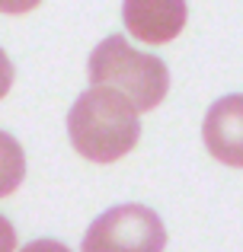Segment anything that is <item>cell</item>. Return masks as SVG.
Masks as SVG:
<instances>
[{
	"label": "cell",
	"instance_id": "6da1fadb",
	"mask_svg": "<svg viewBox=\"0 0 243 252\" xmlns=\"http://www.w3.org/2000/svg\"><path fill=\"white\" fill-rule=\"evenodd\" d=\"M68 134L80 157L93 163H115L135 150L141 122L125 96L106 86H90L77 96L68 115Z\"/></svg>",
	"mask_w": 243,
	"mask_h": 252
},
{
	"label": "cell",
	"instance_id": "7a4b0ae2",
	"mask_svg": "<svg viewBox=\"0 0 243 252\" xmlns=\"http://www.w3.org/2000/svg\"><path fill=\"white\" fill-rule=\"evenodd\" d=\"M90 83L115 90L131 102L135 112L157 109L170 90V70L157 55L131 48L122 35H109L90 55Z\"/></svg>",
	"mask_w": 243,
	"mask_h": 252
},
{
	"label": "cell",
	"instance_id": "3957f363",
	"mask_svg": "<svg viewBox=\"0 0 243 252\" xmlns=\"http://www.w3.org/2000/svg\"><path fill=\"white\" fill-rule=\"evenodd\" d=\"M167 230L157 211L144 204H119L93 220L83 236V252H163Z\"/></svg>",
	"mask_w": 243,
	"mask_h": 252
},
{
	"label": "cell",
	"instance_id": "277c9868",
	"mask_svg": "<svg viewBox=\"0 0 243 252\" xmlns=\"http://www.w3.org/2000/svg\"><path fill=\"white\" fill-rule=\"evenodd\" d=\"M205 147L214 160L224 166L243 169V96H224L208 109L205 125H202Z\"/></svg>",
	"mask_w": 243,
	"mask_h": 252
},
{
	"label": "cell",
	"instance_id": "5b68a950",
	"mask_svg": "<svg viewBox=\"0 0 243 252\" xmlns=\"http://www.w3.org/2000/svg\"><path fill=\"white\" fill-rule=\"evenodd\" d=\"M125 29L150 45H167L186 26V3L179 0H128L122 6Z\"/></svg>",
	"mask_w": 243,
	"mask_h": 252
},
{
	"label": "cell",
	"instance_id": "8992f818",
	"mask_svg": "<svg viewBox=\"0 0 243 252\" xmlns=\"http://www.w3.org/2000/svg\"><path fill=\"white\" fill-rule=\"evenodd\" d=\"M26 179V154L16 137L0 131V198L13 195Z\"/></svg>",
	"mask_w": 243,
	"mask_h": 252
},
{
	"label": "cell",
	"instance_id": "52a82bcc",
	"mask_svg": "<svg viewBox=\"0 0 243 252\" xmlns=\"http://www.w3.org/2000/svg\"><path fill=\"white\" fill-rule=\"evenodd\" d=\"M0 252H16V230L3 214H0Z\"/></svg>",
	"mask_w": 243,
	"mask_h": 252
},
{
	"label": "cell",
	"instance_id": "ba28073f",
	"mask_svg": "<svg viewBox=\"0 0 243 252\" xmlns=\"http://www.w3.org/2000/svg\"><path fill=\"white\" fill-rule=\"evenodd\" d=\"M10 86H13V64L6 58V51L0 48V99L10 93Z\"/></svg>",
	"mask_w": 243,
	"mask_h": 252
},
{
	"label": "cell",
	"instance_id": "9c48e42d",
	"mask_svg": "<svg viewBox=\"0 0 243 252\" xmlns=\"http://www.w3.org/2000/svg\"><path fill=\"white\" fill-rule=\"evenodd\" d=\"M19 252H70V249L64 246V243H58V240H32Z\"/></svg>",
	"mask_w": 243,
	"mask_h": 252
}]
</instances>
